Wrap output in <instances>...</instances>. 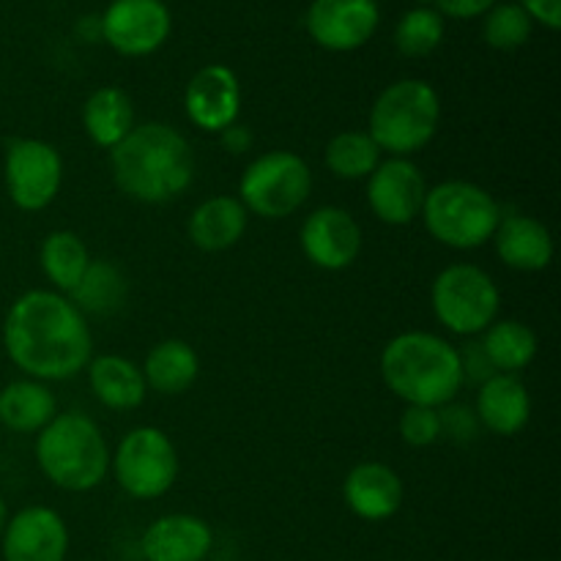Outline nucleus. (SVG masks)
Listing matches in <instances>:
<instances>
[{"label": "nucleus", "mask_w": 561, "mask_h": 561, "mask_svg": "<svg viewBox=\"0 0 561 561\" xmlns=\"http://www.w3.org/2000/svg\"><path fill=\"white\" fill-rule=\"evenodd\" d=\"M3 348L33 381H66L85 370L93 337L85 316L58 290H27L9 307Z\"/></svg>", "instance_id": "1"}, {"label": "nucleus", "mask_w": 561, "mask_h": 561, "mask_svg": "<svg viewBox=\"0 0 561 561\" xmlns=\"http://www.w3.org/2000/svg\"><path fill=\"white\" fill-rule=\"evenodd\" d=\"M110 168L124 195L151 206L181 197L195 179V157L186 137L159 121L135 126L110 151Z\"/></svg>", "instance_id": "2"}, {"label": "nucleus", "mask_w": 561, "mask_h": 561, "mask_svg": "<svg viewBox=\"0 0 561 561\" xmlns=\"http://www.w3.org/2000/svg\"><path fill=\"white\" fill-rule=\"evenodd\" d=\"M381 378L405 405L442 409L463 387L460 356L453 343L431 332H405L381 351Z\"/></svg>", "instance_id": "3"}, {"label": "nucleus", "mask_w": 561, "mask_h": 561, "mask_svg": "<svg viewBox=\"0 0 561 561\" xmlns=\"http://www.w3.org/2000/svg\"><path fill=\"white\" fill-rule=\"evenodd\" d=\"M36 460L53 485L85 493L102 485L110 471V449L96 422L66 411L49 422L36 438Z\"/></svg>", "instance_id": "4"}, {"label": "nucleus", "mask_w": 561, "mask_h": 561, "mask_svg": "<svg viewBox=\"0 0 561 561\" xmlns=\"http://www.w3.org/2000/svg\"><path fill=\"white\" fill-rule=\"evenodd\" d=\"M442 99L425 80H400L383 88L370 110V131L381 151L405 157L422 151L436 137Z\"/></svg>", "instance_id": "5"}, {"label": "nucleus", "mask_w": 561, "mask_h": 561, "mask_svg": "<svg viewBox=\"0 0 561 561\" xmlns=\"http://www.w3.org/2000/svg\"><path fill=\"white\" fill-rule=\"evenodd\" d=\"M420 217L438 244L474 250L493 239L502 222V208L491 192L471 181H444L427 190Z\"/></svg>", "instance_id": "6"}, {"label": "nucleus", "mask_w": 561, "mask_h": 561, "mask_svg": "<svg viewBox=\"0 0 561 561\" xmlns=\"http://www.w3.org/2000/svg\"><path fill=\"white\" fill-rule=\"evenodd\" d=\"M431 307L438 323L453 334H482L499 316L502 294L485 268L453 263L433 279Z\"/></svg>", "instance_id": "7"}, {"label": "nucleus", "mask_w": 561, "mask_h": 561, "mask_svg": "<svg viewBox=\"0 0 561 561\" xmlns=\"http://www.w3.org/2000/svg\"><path fill=\"white\" fill-rule=\"evenodd\" d=\"M312 192V170L299 153L268 151L247 164L241 175V206L263 219H285L299 211Z\"/></svg>", "instance_id": "8"}, {"label": "nucleus", "mask_w": 561, "mask_h": 561, "mask_svg": "<svg viewBox=\"0 0 561 561\" xmlns=\"http://www.w3.org/2000/svg\"><path fill=\"white\" fill-rule=\"evenodd\" d=\"M110 469L126 496L151 502L173 488L179 477V453L159 427H135L126 433L115 455H110Z\"/></svg>", "instance_id": "9"}, {"label": "nucleus", "mask_w": 561, "mask_h": 561, "mask_svg": "<svg viewBox=\"0 0 561 561\" xmlns=\"http://www.w3.org/2000/svg\"><path fill=\"white\" fill-rule=\"evenodd\" d=\"M5 192L22 211H42L58 197L64 181V159L58 148L36 137H16L5 146Z\"/></svg>", "instance_id": "10"}, {"label": "nucleus", "mask_w": 561, "mask_h": 561, "mask_svg": "<svg viewBox=\"0 0 561 561\" xmlns=\"http://www.w3.org/2000/svg\"><path fill=\"white\" fill-rule=\"evenodd\" d=\"M102 36L129 58L157 53L170 36L168 5L162 0H113L102 16Z\"/></svg>", "instance_id": "11"}, {"label": "nucleus", "mask_w": 561, "mask_h": 561, "mask_svg": "<svg viewBox=\"0 0 561 561\" xmlns=\"http://www.w3.org/2000/svg\"><path fill=\"white\" fill-rule=\"evenodd\" d=\"M427 181L405 157H389L367 175V203L387 225H411L422 214Z\"/></svg>", "instance_id": "12"}, {"label": "nucleus", "mask_w": 561, "mask_h": 561, "mask_svg": "<svg viewBox=\"0 0 561 561\" xmlns=\"http://www.w3.org/2000/svg\"><path fill=\"white\" fill-rule=\"evenodd\" d=\"M301 250L312 266L323 272H343L359 257L362 228L345 208H316L301 225Z\"/></svg>", "instance_id": "13"}, {"label": "nucleus", "mask_w": 561, "mask_h": 561, "mask_svg": "<svg viewBox=\"0 0 561 561\" xmlns=\"http://www.w3.org/2000/svg\"><path fill=\"white\" fill-rule=\"evenodd\" d=\"M376 0H312L307 9V33L332 53H348L370 42L378 27Z\"/></svg>", "instance_id": "14"}, {"label": "nucleus", "mask_w": 561, "mask_h": 561, "mask_svg": "<svg viewBox=\"0 0 561 561\" xmlns=\"http://www.w3.org/2000/svg\"><path fill=\"white\" fill-rule=\"evenodd\" d=\"M66 551H69V529L55 510L25 507L5 524V561H64Z\"/></svg>", "instance_id": "15"}, {"label": "nucleus", "mask_w": 561, "mask_h": 561, "mask_svg": "<svg viewBox=\"0 0 561 561\" xmlns=\"http://www.w3.org/2000/svg\"><path fill=\"white\" fill-rule=\"evenodd\" d=\"M184 107L192 124L203 131H219L236 124L241 110L239 77L222 64L197 71L184 93Z\"/></svg>", "instance_id": "16"}, {"label": "nucleus", "mask_w": 561, "mask_h": 561, "mask_svg": "<svg viewBox=\"0 0 561 561\" xmlns=\"http://www.w3.org/2000/svg\"><path fill=\"white\" fill-rule=\"evenodd\" d=\"M343 499L351 513L362 520H387L403 507L405 488L398 471L378 460L354 466L343 482Z\"/></svg>", "instance_id": "17"}, {"label": "nucleus", "mask_w": 561, "mask_h": 561, "mask_svg": "<svg viewBox=\"0 0 561 561\" xmlns=\"http://www.w3.org/2000/svg\"><path fill=\"white\" fill-rule=\"evenodd\" d=\"M211 526L197 515H162L142 535L146 561H206L211 553Z\"/></svg>", "instance_id": "18"}, {"label": "nucleus", "mask_w": 561, "mask_h": 561, "mask_svg": "<svg viewBox=\"0 0 561 561\" xmlns=\"http://www.w3.org/2000/svg\"><path fill=\"white\" fill-rule=\"evenodd\" d=\"M496 255L504 266L515 272H542L553 261V239L551 230L535 217L526 214H510L502 217L496 233Z\"/></svg>", "instance_id": "19"}, {"label": "nucleus", "mask_w": 561, "mask_h": 561, "mask_svg": "<svg viewBox=\"0 0 561 561\" xmlns=\"http://www.w3.org/2000/svg\"><path fill=\"white\" fill-rule=\"evenodd\" d=\"M477 420L496 436H518L531 420L529 389L515 376L496 373L485 383H480Z\"/></svg>", "instance_id": "20"}, {"label": "nucleus", "mask_w": 561, "mask_h": 561, "mask_svg": "<svg viewBox=\"0 0 561 561\" xmlns=\"http://www.w3.org/2000/svg\"><path fill=\"white\" fill-rule=\"evenodd\" d=\"M247 208L241 201L230 195H217L203 201L201 206L192 211L186 233L190 241L203 252H222L230 250L241 241L247 230Z\"/></svg>", "instance_id": "21"}, {"label": "nucleus", "mask_w": 561, "mask_h": 561, "mask_svg": "<svg viewBox=\"0 0 561 561\" xmlns=\"http://www.w3.org/2000/svg\"><path fill=\"white\" fill-rule=\"evenodd\" d=\"M88 383L93 398L113 411H131L146 400V378L135 362L104 354L88 362Z\"/></svg>", "instance_id": "22"}, {"label": "nucleus", "mask_w": 561, "mask_h": 561, "mask_svg": "<svg viewBox=\"0 0 561 561\" xmlns=\"http://www.w3.org/2000/svg\"><path fill=\"white\" fill-rule=\"evenodd\" d=\"M58 416V400L44 381L22 378L0 389V425L14 433H38Z\"/></svg>", "instance_id": "23"}, {"label": "nucleus", "mask_w": 561, "mask_h": 561, "mask_svg": "<svg viewBox=\"0 0 561 561\" xmlns=\"http://www.w3.org/2000/svg\"><path fill=\"white\" fill-rule=\"evenodd\" d=\"M146 387L159 394H184L195 387L201 359L195 348L184 340H162L153 345L146 356V365L140 367Z\"/></svg>", "instance_id": "24"}, {"label": "nucleus", "mask_w": 561, "mask_h": 561, "mask_svg": "<svg viewBox=\"0 0 561 561\" xmlns=\"http://www.w3.org/2000/svg\"><path fill=\"white\" fill-rule=\"evenodd\" d=\"M82 126L85 135L99 148L113 151L131 129H135V107H131L129 93L115 85H104L88 96L82 107Z\"/></svg>", "instance_id": "25"}, {"label": "nucleus", "mask_w": 561, "mask_h": 561, "mask_svg": "<svg viewBox=\"0 0 561 561\" xmlns=\"http://www.w3.org/2000/svg\"><path fill=\"white\" fill-rule=\"evenodd\" d=\"M482 351L496 373L515 376L518 370L529 367L537 356L535 329L520 321H493L482 337Z\"/></svg>", "instance_id": "26"}, {"label": "nucleus", "mask_w": 561, "mask_h": 561, "mask_svg": "<svg viewBox=\"0 0 561 561\" xmlns=\"http://www.w3.org/2000/svg\"><path fill=\"white\" fill-rule=\"evenodd\" d=\"M38 261H42V268L49 283L58 290H64V294H71L80 285L85 268L91 266L88 247L82 244V239L75 230H53L44 239Z\"/></svg>", "instance_id": "27"}, {"label": "nucleus", "mask_w": 561, "mask_h": 561, "mask_svg": "<svg viewBox=\"0 0 561 561\" xmlns=\"http://www.w3.org/2000/svg\"><path fill=\"white\" fill-rule=\"evenodd\" d=\"M71 305L91 316H113L126 301V279L118 266L107 261H96L85 268L80 285L71 290Z\"/></svg>", "instance_id": "28"}, {"label": "nucleus", "mask_w": 561, "mask_h": 561, "mask_svg": "<svg viewBox=\"0 0 561 561\" xmlns=\"http://www.w3.org/2000/svg\"><path fill=\"white\" fill-rule=\"evenodd\" d=\"M323 159L332 175L343 181H359L378 168L381 148L373 142L367 131H340L329 140Z\"/></svg>", "instance_id": "29"}, {"label": "nucleus", "mask_w": 561, "mask_h": 561, "mask_svg": "<svg viewBox=\"0 0 561 561\" xmlns=\"http://www.w3.org/2000/svg\"><path fill=\"white\" fill-rule=\"evenodd\" d=\"M444 20L433 9H414L400 16L394 27V44L405 58H425L442 44Z\"/></svg>", "instance_id": "30"}, {"label": "nucleus", "mask_w": 561, "mask_h": 561, "mask_svg": "<svg viewBox=\"0 0 561 561\" xmlns=\"http://www.w3.org/2000/svg\"><path fill=\"white\" fill-rule=\"evenodd\" d=\"M531 16L520 5H493L485 20V42L493 49H518L529 42Z\"/></svg>", "instance_id": "31"}, {"label": "nucleus", "mask_w": 561, "mask_h": 561, "mask_svg": "<svg viewBox=\"0 0 561 561\" xmlns=\"http://www.w3.org/2000/svg\"><path fill=\"white\" fill-rule=\"evenodd\" d=\"M398 431L409 447H431L444 436L442 414L438 409H425V405H405Z\"/></svg>", "instance_id": "32"}, {"label": "nucleus", "mask_w": 561, "mask_h": 561, "mask_svg": "<svg viewBox=\"0 0 561 561\" xmlns=\"http://www.w3.org/2000/svg\"><path fill=\"white\" fill-rule=\"evenodd\" d=\"M460 356V373H463V383H485L488 378L496 376L493 365L488 362L485 351H482L480 343H469L463 345V351H458Z\"/></svg>", "instance_id": "33"}, {"label": "nucleus", "mask_w": 561, "mask_h": 561, "mask_svg": "<svg viewBox=\"0 0 561 561\" xmlns=\"http://www.w3.org/2000/svg\"><path fill=\"white\" fill-rule=\"evenodd\" d=\"M438 414H442V433L447 436L458 438V442H469L477 436V416L463 405H449Z\"/></svg>", "instance_id": "34"}, {"label": "nucleus", "mask_w": 561, "mask_h": 561, "mask_svg": "<svg viewBox=\"0 0 561 561\" xmlns=\"http://www.w3.org/2000/svg\"><path fill=\"white\" fill-rule=\"evenodd\" d=\"M520 9L531 20H540L542 25L551 27V31L561 27V0H520Z\"/></svg>", "instance_id": "35"}, {"label": "nucleus", "mask_w": 561, "mask_h": 561, "mask_svg": "<svg viewBox=\"0 0 561 561\" xmlns=\"http://www.w3.org/2000/svg\"><path fill=\"white\" fill-rule=\"evenodd\" d=\"M436 5L455 20H471V16L488 14L496 0H436Z\"/></svg>", "instance_id": "36"}, {"label": "nucleus", "mask_w": 561, "mask_h": 561, "mask_svg": "<svg viewBox=\"0 0 561 561\" xmlns=\"http://www.w3.org/2000/svg\"><path fill=\"white\" fill-rule=\"evenodd\" d=\"M222 140H225V146L230 148V151H236V153H241V151H247V146H250V131L244 129V126H228V129L222 131Z\"/></svg>", "instance_id": "37"}, {"label": "nucleus", "mask_w": 561, "mask_h": 561, "mask_svg": "<svg viewBox=\"0 0 561 561\" xmlns=\"http://www.w3.org/2000/svg\"><path fill=\"white\" fill-rule=\"evenodd\" d=\"M5 524H9V507H5L3 496H0V535H3Z\"/></svg>", "instance_id": "38"}]
</instances>
